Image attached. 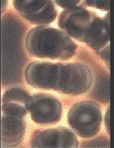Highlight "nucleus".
<instances>
[{
    "instance_id": "nucleus-3",
    "label": "nucleus",
    "mask_w": 114,
    "mask_h": 148,
    "mask_svg": "<svg viewBox=\"0 0 114 148\" xmlns=\"http://www.w3.org/2000/svg\"><path fill=\"white\" fill-rule=\"evenodd\" d=\"M92 81V71L88 66L81 63L66 64L61 69L56 91L77 96L86 92Z\"/></svg>"
},
{
    "instance_id": "nucleus-14",
    "label": "nucleus",
    "mask_w": 114,
    "mask_h": 148,
    "mask_svg": "<svg viewBox=\"0 0 114 148\" xmlns=\"http://www.w3.org/2000/svg\"><path fill=\"white\" fill-rule=\"evenodd\" d=\"M102 60L106 62L108 68H110V55H111V45H108L106 47L97 52Z\"/></svg>"
},
{
    "instance_id": "nucleus-4",
    "label": "nucleus",
    "mask_w": 114,
    "mask_h": 148,
    "mask_svg": "<svg viewBox=\"0 0 114 148\" xmlns=\"http://www.w3.org/2000/svg\"><path fill=\"white\" fill-rule=\"evenodd\" d=\"M96 16H98L97 14L87 10L81 3L73 8L62 11L58 19V26L70 38L83 42L85 36Z\"/></svg>"
},
{
    "instance_id": "nucleus-13",
    "label": "nucleus",
    "mask_w": 114,
    "mask_h": 148,
    "mask_svg": "<svg viewBox=\"0 0 114 148\" xmlns=\"http://www.w3.org/2000/svg\"><path fill=\"white\" fill-rule=\"evenodd\" d=\"M55 3L59 7L62 8H65L66 10L68 9H71V8H73L76 7L78 5L81 3V1L79 0H71V1H69V0H56L54 1Z\"/></svg>"
},
{
    "instance_id": "nucleus-10",
    "label": "nucleus",
    "mask_w": 114,
    "mask_h": 148,
    "mask_svg": "<svg viewBox=\"0 0 114 148\" xmlns=\"http://www.w3.org/2000/svg\"><path fill=\"white\" fill-rule=\"evenodd\" d=\"M110 12L106 17H101L96 16L92 21L88 32L83 40L92 50L98 52L107 45H110L111 41V18Z\"/></svg>"
},
{
    "instance_id": "nucleus-5",
    "label": "nucleus",
    "mask_w": 114,
    "mask_h": 148,
    "mask_svg": "<svg viewBox=\"0 0 114 148\" xmlns=\"http://www.w3.org/2000/svg\"><path fill=\"white\" fill-rule=\"evenodd\" d=\"M63 64L34 61L25 70L26 82L34 88L56 91Z\"/></svg>"
},
{
    "instance_id": "nucleus-1",
    "label": "nucleus",
    "mask_w": 114,
    "mask_h": 148,
    "mask_svg": "<svg viewBox=\"0 0 114 148\" xmlns=\"http://www.w3.org/2000/svg\"><path fill=\"white\" fill-rule=\"evenodd\" d=\"M26 47L29 54L35 57L64 61L75 54L77 45L62 30L38 26L27 34Z\"/></svg>"
},
{
    "instance_id": "nucleus-9",
    "label": "nucleus",
    "mask_w": 114,
    "mask_h": 148,
    "mask_svg": "<svg viewBox=\"0 0 114 148\" xmlns=\"http://www.w3.org/2000/svg\"><path fill=\"white\" fill-rule=\"evenodd\" d=\"M31 96L20 87H11L5 92L2 99V110L6 115L24 116L29 111Z\"/></svg>"
},
{
    "instance_id": "nucleus-8",
    "label": "nucleus",
    "mask_w": 114,
    "mask_h": 148,
    "mask_svg": "<svg viewBox=\"0 0 114 148\" xmlns=\"http://www.w3.org/2000/svg\"><path fill=\"white\" fill-rule=\"evenodd\" d=\"M31 145L32 147L39 148L77 147L78 141L69 129L58 127L36 132L32 136Z\"/></svg>"
},
{
    "instance_id": "nucleus-2",
    "label": "nucleus",
    "mask_w": 114,
    "mask_h": 148,
    "mask_svg": "<svg viewBox=\"0 0 114 148\" xmlns=\"http://www.w3.org/2000/svg\"><path fill=\"white\" fill-rule=\"evenodd\" d=\"M102 121L100 105L95 101H80L71 107L68 114V125L81 138H91L99 132Z\"/></svg>"
},
{
    "instance_id": "nucleus-15",
    "label": "nucleus",
    "mask_w": 114,
    "mask_h": 148,
    "mask_svg": "<svg viewBox=\"0 0 114 148\" xmlns=\"http://www.w3.org/2000/svg\"><path fill=\"white\" fill-rule=\"evenodd\" d=\"M107 111H108L107 113V115L105 116V124L107 125V132H108V133H110V126H109V124H110V111H109V109Z\"/></svg>"
},
{
    "instance_id": "nucleus-12",
    "label": "nucleus",
    "mask_w": 114,
    "mask_h": 148,
    "mask_svg": "<svg viewBox=\"0 0 114 148\" xmlns=\"http://www.w3.org/2000/svg\"><path fill=\"white\" fill-rule=\"evenodd\" d=\"M82 5L96 8L101 11H110L111 1L110 0H86L82 2Z\"/></svg>"
},
{
    "instance_id": "nucleus-11",
    "label": "nucleus",
    "mask_w": 114,
    "mask_h": 148,
    "mask_svg": "<svg viewBox=\"0 0 114 148\" xmlns=\"http://www.w3.org/2000/svg\"><path fill=\"white\" fill-rule=\"evenodd\" d=\"M26 123L21 116H2L1 123V141L4 147H12L22 141L26 132Z\"/></svg>"
},
{
    "instance_id": "nucleus-6",
    "label": "nucleus",
    "mask_w": 114,
    "mask_h": 148,
    "mask_svg": "<svg viewBox=\"0 0 114 148\" xmlns=\"http://www.w3.org/2000/svg\"><path fill=\"white\" fill-rule=\"evenodd\" d=\"M34 122L41 125H54L61 119L62 104L55 96L38 93L31 96L29 111Z\"/></svg>"
},
{
    "instance_id": "nucleus-7",
    "label": "nucleus",
    "mask_w": 114,
    "mask_h": 148,
    "mask_svg": "<svg viewBox=\"0 0 114 148\" xmlns=\"http://www.w3.org/2000/svg\"><path fill=\"white\" fill-rule=\"evenodd\" d=\"M13 5L20 16L32 24L46 26L57 17V11L51 0H15Z\"/></svg>"
}]
</instances>
